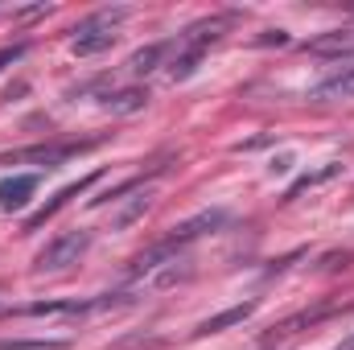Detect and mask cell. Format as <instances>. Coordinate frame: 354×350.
Wrapping results in <instances>:
<instances>
[{
    "mask_svg": "<svg viewBox=\"0 0 354 350\" xmlns=\"http://www.w3.org/2000/svg\"><path fill=\"white\" fill-rule=\"evenodd\" d=\"M223 223H227V214H223V210H202V214L185 219V223L174 227L161 243H153L145 256H136L132 276H153V272H161L165 264H177V256H181L189 243H198L202 235H210V231H214V227H223Z\"/></svg>",
    "mask_w": 354,
    "mask_h": 350,
    "instance_id": "6da1fadb",
    "label": "cell"
},
{
    "mask_svg": "<svg viewBox=\"0 0 354 350\" xmlns=\"http://www.w3.org/2000/svg\"><path fill=\"white\" fill-rule=\"evenodd\" d=\"M124 21H128V8H99V12H91L87 21H79V29H75V37H71V50H75L79 58H91V54L111 50L115 29H120Z\"/></svg>",
    "mask_w": 354,
    "mask_h": 350,
    "instance_id": "7a4b0ae2",
    "label": "cell"
},
{
    "mask_svg": "<svg viewBox=\"0 0 354 350\" xmlns=\"http://www.w3.org/2000/svg\"><path fill=\"white\" fill-rule=\"evenodd\" d=\"M87 248H91V231H62V235H54V239L37 252L33 272H62V268H71V264L83 260Z\"/></svg>",
    "mask_w": 354,
    "mask_h": 350,
    "instance_id": "3957f363",
    "label": "cell"
},
{
    "mask_svg": "<svg viewBox=\"0 0 354 350\" xmlns=\"http://www.w3.org/2000/svg\"><path fill=\"white\" fill-rule=\"evenodd\" d=\"M95 140H58V145H29V149H17V153H8V157H0V161H8V165H41V169H54V165H62V161H71V157H79V153H87Z\"/></svg>",
    "mask_w": 354,
    "mask_h": 350,
    "instance_id": "277c9868",
    "label": "cell"
},
{
    "mask_svg": "<svg viewBox=\"0 0 354 350\" xmlns=\"http://www.w3.org/2000/svg\"><path fill=\"white\" fill-rule=\"evenodd\" d=\"M313 103H354V62H346L342 71H334L330 79H322L309 91Z\"/></svg>",
    "mask_w": 354,
    "mask_h": 350,
    "instance_id": "5b68a950",
    "label": "cell"
},
{
    "mask_svg": "<svg viewBox=\"0 0 354 350\" xmlns=\"http://www.w3.org/2000/svg\"><path fill=\"white\" fill-rule=\"evenodd\" d=\"M33 190H37V177L33 174H12L0 181V210H21L29 198H33Z\"/></svg>",
    "mask_w": 354,
    "mask_h": 350,
    "instance_id": "8992f818",
    "label": "cell"
},
{
    "mask_svg": "<svg viewBox=\"0 0 354 350\" xmlns=\"http://www.w3.org/2000/svg\"><path fill=\"white\" fill-rule=\"evenodd\" d=\"M91 181H95V174L83 177V181H75V185H62V190H58V194H54V198H50V202H46L41 210H37V214H29V219H25V231H37V227H41L46 219H54V214H58V210H62V206H66L71 198H79V194L87 190Z\"/></svg>",
    "mask_w": 354,
    "mask_h": 350,
    "instance_id": "52a82bcc",
    "label": "cell"
},
{
    "mask_svg": "<svg viewBox=\"0 0 354 350\" xmlns=\"http://www.w3.org/2000/svg\"><path fill=\"white\" fill-rule=\"evenodd\" d=\"M252 313H256V301H248V305H231V309H223V313L206 317L194 334H198V338H206V334H223V330H231V326H243Z\"/></svg>",
    "mask_w": 354,
    "mask_h": 350,
    "instance_id": "ba28073f",
    "label": "cell"
},
{
    "mask_svg": "<svg viewBox=\"0 0 354 350\" xmlns=\"http://www.w3.org/2000/svg\"><path fill=\"white\" fill-rule=\"evenodd\" d=\"M145 103H149V91H140V87H128V91H111V95H103V107H107V111H115V116L140 111Z\"/></svg>",
    "mask_w": 354,
    "mask_h": 350,
    "instance_id": "9c48e42d",
    "label": "cell"
},
{
    "mask_svg": "<svg viewBox=\"0 0 354 350\" xmlns=\"http://www.w3.org/2000/svg\"><path fill=\"white\" fill-rule=\"evenodd\" d=\"M169 50H174V42H157V46H149V50L132 54V62H128V66H132L136 75H149V71H157V66L165 62V54H169Z\"/></svg>",
    "mask_w": 354,
    "mask_h": 350,
    "instance_id": "30bf717a",
    "label": "cell"
},
{
    "mask_svg": "<svg viewBox=\"0 0 354 350\" xmlns=\"http://www.w3.org/2000/svg\"><path fill=\"white\" fill-rule=\"evenodd\" d=\"M338 169H342V165H338V161H330V165H322L317 174H305L301 181H297V185H292V190H288V194H284V198H288V202H292V198H301L305 190H313V185H322V181H330V177L338 174Z\"/></svg>",
    "mask_w": 354,
    "mask_h": 350,
    "instance_id": "8fae6325",
    "label": "cell"
},
{
    "mask_svg": "<svg viewBox=\"0 0 354 350\" xmlns=\"http://www.w3.org/2000/svg\"><path fill=\"white\" fill-rule=\"evenodd\" d=\"M149 202H153V194H149V190H140V194L132 198V206H124V210L115 214V227H128L132 219H140V214L149 210Z\"/></svg>",
    "mask_w": 354,
    "mask_h": 350,
    "instance_id": "7c38bea8",
    "label": "cell"
},
{
    "mask_svg": "<svg viewBox=\"0 0 354 350\" xmlns=\"http://www.w3.org/2000/svg\"><path fill=\"white\" fill-rule=\"evenodd\" d=\"M66 338H46V342H25V338H12V342H0V350H66Z\"/></svg>",
    "mask_w": 354,
    "mask_h": 350,
    "instance_id": "4fadbf2b",
    "label": "cell"
},
{
    "mask_svg": "<svg viewBox=\"0 0 354 350\" xmlns=\"http://www.w3.org/2000/svg\"><path fill=\"white\" fill-rule=\"evenodd\" d=\"M21 54H25V46H8V50H0V71H4V66H12Z\"/></svg>",
    "mask_w": 354,
    "mask_h": 350,
    "instance_id": "5bb4252c",
    "label": "cell"
},
{
    "mask_svg": "<svg viewBox=\"0 0 354 350\" xmlns=\"http://www.w3.org/2000/svg\"><path fill=\"white\" fill-rule=\"evenodd\" d=\"M334 350H354V334H346V338H342V342H338Z\"/></svg>",
    "mask_w": 354,
    "mask_h": 350,
    "instance_id": "9a60e30c",
    "label": "cell"
}]
</instances>
